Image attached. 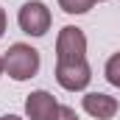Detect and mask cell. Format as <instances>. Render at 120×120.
I'll use <instances>...</instances> for the list:
<instances>
[{"label": "cell", "instance_id": "obj_1", "mask_svg": "<svg viewBox=\"0 0 120 120\" xmlns=\"http://www.w3.org/2000/svg\"><path fill=\"white\" fill-rule=\"evenodd\" d=\"M3 70L14 78V81H28L39 73V50L31 48L25 42H17L6 50L3 56Z\"/></svg>", "mask_w": 120, "mask_h": 120}, {"label": "cell", "instance_id": "obj_2", "mask_svg": "<svg viewBox=\"0 0 120 120\" xmlns=\"http://www.w3.org/2000/svg\"><path fill=\"white\" fill-rule=\"evenodd\" d=\"M50 20H53L50 17V8L42 0H28L20 8V14H17L20 28H22V34H28V36H45L50 31Z\"/></svg>", "mask_w": 120, "mask_h": 120}, {"label": "cell", "instance_id": "obj_3", "mask_svg": "<svg viewBox=\"0 0 120 120\" xmlns=\"http://www.w3.org/2000/svg\"><path fill=\"white\" fill-rule=\"evenodd\" d=\"M87 59V36L78 25H64L56 39V61H81Z\"/></svg>", "mask_w": 120, "mask_h": 120}, {"label": "cell", "instance_id": "obj_4", "mask_svg": "<svg viewBox=\"0 0 120 120\" xmlns=\"http://www.w3.org/2000/svg\"><path fill=\"white\" fill-rule=\"evenodd\" d=\"M90 78H92V70L87 64V59H81V61H56V81L64 90L78 92V90H84L90 84Z\"/></svg>", "mask_w": 120, "mask_h": 120}, {"label": "cell", "instance_id": "obj_5", "mask_svg": "<svg viewBox=\"0 0 120 120\" xmlns=\"http://www.w3.org/2000/svg\"><path fill=\"white\" fill-rule=\"evenodd\" d=\"M56 112H59L56 98L45 90H36L25 98V115H28V120H53Z\"/></svg>", "mask_w": 120, "mask_h": 120}, {"label": "cell", "instance_id": "obj_6", "mask_svg": "<svg viewBox=\"0 0 120 120\" xmlns=\"http://www.w3.org/2000/svg\"><path fill=\"white\" fill-rule=\"evenodd\" d=\"M81 103H84V112L92 115L95 120H112L115 115H117V109H120L117 98L103 95V92H87Z\"/></svg>", "mask_w": 120, "mask_h": 120}, {"label": "cell", "instance_id": "obj_7", "mask_svg": "<svg viewBox=\"0 0 120 120\" xmlns=\"http://www.w3.org/2000/svg\"><path fill=\"white\" fill-rule=\"evenodd\" d=\"M61 11H67V14H87L92 6H95V0H59Z\"/></svg>", "mask_w": 120, "mask_h": 120}, {"label": "cell", "instance_id": "obj_8", "mask_svg": "<svg viewBox=\"0 0 120 120\" xmlns=\"http://www.w3.org/2000/svg\"><path fill=\"white\" fill-rule=\"evenodd\" d=\"M106 81L112 87H120V53L109 56V61H106Z\"/></svg>", "mask_w": 120, "mask_h": 120}, {"label": "cell", "instance_id": "obj_9", "mask_svg": "<svg viewBox=\"0 0 120 120\" xmlns=\"http://www.w3.org/2000/svg\"><path fill=\"white\" fill-rule=\"evenodd\" d=\"M53 120H78V115H75L73 106H59V112H56Z\"/></svg>", "mask_w": 120, "mask_h": 120}, {"label": "cell", "instance_id": "obj_10", "mask_svg": "<svg viewBox=\"0 0 120 120\" xmlns=\"http://www.w3.org/2000/svg\"><path fill=\"white\" fill-rule=\"evenodd\" d=\"M3 34H6V11L0 8V39H3Z\"/></svg>", "mask_w": 120, "mask_h": 120}, {"label": "cell", "instance_id": "obj_11", "mask_svg": "<svg viewBox=\"0 0 120 120\" xmlns=\"http://www.w3.org/2000/svg\"><path fill=\"white\" fill-rule=\"evenodd\" d=\"M0 120H22V117H17V115H3Z\"/></svg>", "mask_w": 120, "mask_h": 120}, {"label": "cell", "instance_id": "obj_12", "mask_svg": "<svg viewBox=\"0 0 120 120\" xmlns=\"http://www.w3.org/2000/svg\"><path fill=\"white\" fill-rule=\"evenodd\" d=\"M0 75H3V56H0Z\"/></svg>", "mask_w": 120, "mask_h": 120}, {"label": "cell", "instance_id": "obj_13", "mask_svg": "<svg viewBox=\"0 0 120 120\" xmlns=\"http://www.w3.org/2000/svg\"><path fill=\"white\" fill-rule=\"evenodd\" d=\"M98 3H101V0H98Z\"/></svg>", "mask_w": 120, "mask_h": 120}]
</instances>
